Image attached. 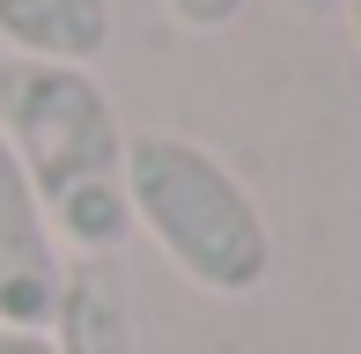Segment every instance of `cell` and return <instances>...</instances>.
Returning <instances> with one entry per match:
<instances>
[{"label": "cell", "mask_w": 361, "mask_h": 354, "mask_svg": "<svg viewBox=\"0 0 361 354\" xmlns=\"http://www.w3.org/2000/svg\"><path fill=\"white\" fill-rule=\"evenodd\" d=\"M126 207L133 229L207 295H258L273 281L266 207L207 140L170 126L126 133Z\"/></svg>", "instance_id": "obj_2"}, {"label": "cell", "mask_w": 361, "mask_h": 354, "mask_svg": "<svg viewBox=\"0 0 361 354\" xmlns=\"http://www.w3.org/2000/svg\"><path fill=\"white\" fill-rule=\"evenodd\" d=\"M59 281H67V251H59L15 148L0 140V325L44 332L52 303H59Z\"/></svg>", "instance_id": "obj_3"}, {"label": "cell", "mask_w": 361, "mask_h": 354, "mask_svg": "<svg viewBox=\"0 0 361 354\" xmlns=\"http://www.w3.org/2000/svg\"><path fill=\"white\" fill-rule=\"evenodd\" d=\"M243 8H251V0H162V15H170L185 37H221Z\"/></svg>", "instance_id": "obj_6"}, {"label": "cell", "mask_w": 361, "mask_h": 354, "mask_svg": "<svg viewBox=\"0 0 361 354\" xmlns=\"http://www.w3.org/2000/svg\"><path fill=\"white\" fill-rule=\"evenodd\" d=\"M0 140L15 148L67 259H118L126 207V118L89 67L0 59Z\"/></svg>", "instance_id": "obj_1"}, {"label": "cell", "mask_w": 361, "mask_h": 354, "mask_svg": "<svg viewBox=\"0 0 361 354\" xmlns=\"http://www.w3.org/2000/svg\"><path fill=\"white\" fill-rule=\"evenodd\" d=\"M44 340H52V354H140L126 266L118 259H67Z\"/></svg>", "instance_id": "obj_4"}, {"label": "cell", "mask_w": 361, "mask_h": 354, "mask_svg": "<svg viewBox=\"0 0 361 354\" xmlns=\"http://www.w3.org/2000/svg\"><path fill=\"white\" fill-rule=\"evenodd\" d=\"M0 354H52V340H44V332H15V325H0Z\"/></svg>", "instance_id": "obj_7"}, {"label": "cell", "mask_w": 361, "mask_h": 354, "mask_svg": "<svg viewBox=\"0 0 361 354\" xmlns=\"http://www.w3.org/2000/svg\"><path fill=\"white\" fill-rule=\"evenodd\" d=\"M288 8H295V15H339L347 0H288Z\"/></svg>", "instance_id": "obj_8"}, {"label": "cell", "mask_w": 361, "mask_h": 354, "mask_svg": "<svg viewBox=\"0 0 361 354\" xmlns=\"http://www.w3.org/2000/svg\"><path fill=\"white\" fill-rule=\"evenodd\" d=\"M347 30H354V44H361V0H347Z\"/></svg>", "instance_id": "obj_9"}, {"label": "cell", "mask_w": 361, "mask_h": 354, "mask_svg": "<svg viewBox=\"0 0 361 354\" xmlns=\"http://www.w3.org/2000/svg\"><path fill=\"white\" fill-rule=\"evenodd\" d=\"M111 0H0V44L15 59H52V67H96L111 52Z\"/></svg>", "instance_id": "obj_5"}]
</instances>
